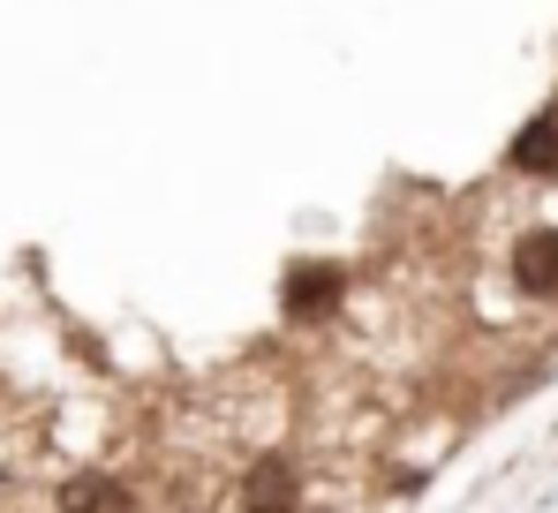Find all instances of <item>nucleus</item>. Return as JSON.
Wrapping results in <instances>:
<instances>
[{
  "mask_svg": "<svg viewBox=\"0 0 558 513\" xmlns=\"http://www.w3.org/2000/svg\"><path fill=\"white\" fill-rule=\"evenodd\" d=\"M506 174L513 181H558V98L551 106H536L521 129H513V144H506Z\"/></svg>",
  "mask_w": 558,
  "mask_h": 513,
  "instance_id": "4",
  "label": "nucleus"
},
{
  "mask_svg": "<svg viewBox=\"0 0 558 513\" xmlns=\"http://www.w3.org/2000/svg\"><path fill=\"white\" fill-rule=\"evenodd\" d=\"M53 513H136V484L113 468H69L53 484Z\"/></svg>",
  "mask_w": 558,
  "mask_h": 513,
  "instance_id": "5",
  "label": "nucleus"
},
{
  "mask_svg": "<svg viewBox=\"0 0 558 513\" xmlns=\"http://www.w3.org/2000/svg\"><path fill=\"white\" fill-rule=\"evenodd\" d=\"M234 506H242V513H302V506H310V476H302V461H294L287 445L250 453L242 476H234Z\"/></svg>",
  "mask_w": 558,
  "mask_h": 513,
  "instance_id": "2",
  "label": "nucleus"
},
{
  "mask_svg": "<svg viewBox=\"0 0 558 513\" xmlns=\"http://www.w3.org/2000/svg\"><path fill=\"white\" fill-rule=\"evenodd\" d=\"M506 279L521 302H558V219H536L506 242Z\"/></svg>",
  "mask_w": 558,
  "mask_h": 513,
  "instance_id": "3",
  "label": "nucleus"
},
{
  "mask_svg": "<svg viewBox=\"0 0 558 513\" xmlns=\"http://www.w3.org/2000/svg\"><path fill=\"white\" fill-rule=\"evenodd\" d=\"M355 295V264L348 256H294L279 272V318L287 325H332Z\"/></svg>",
  "mask_w": 558,
  "mask_h": 513,
  "instance_id": "1",
  "label": "nucleus"
}]
</instances>
